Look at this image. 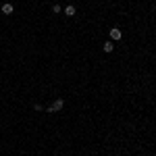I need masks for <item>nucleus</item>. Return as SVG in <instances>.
<instances>
[{"mask_svg":"<svg viewBox=\"0 0 156 156\" xmlns=\"http://www.w3.org/2000/svg\"><path fill=\"white\" fill-rule=\"evenodd\" d=\"M102 48H104V52H112V50H115V44H112V42H104Z\"/></svg>","mask_w":156,"mask_h":156,"instance_id":"4","label":"nucleus"},{"mask_svg":"<svg viewBox=\"0 0 156 156\" xmlns=\"http://www.w3.org/2000/svg\"><path fill=\"white\" fill-rule=\"evenodd\" d=\"M62 106H65V100L58 98V100H54L52 106H48V112H58V110H62Z\"/></svg>","mask_w":156,"mask_h":156,"instance_id":"1","label":"nucleus"},{"mask_svg":"<svg viewBox=\"0 0 156 156\" xmlns=\"http://www.w3.org/2000/svg\"><path fill=\"white\" fill-rule=\"evenodd\" d=\"M75 6H71V4H69V6H67V9H65V15H67V17H73V15H75Z\"/></svg>","mask_w":156,"mask_h":156,"instance_id":"5","label":"nucleus"},{"mask_svg":"<svg viewBox=\"0 0 156 156\" xmlns=\"http://www.w3.org/2000/svg\"><path fill=\"white\" fill-rule=\"evenodd\" d=\"M121 37H123V31H121L119 27H112V29H110V40H117V42H119Z\"/></svg>","mask_w":156,"mask_h":156,"instance_id":"2","label":"nucleus"},{"mask_svg":"<svg viewBox=\"0 0 156 156\" xmlns=\"http://www.w3.org/2000/svg\"><path fill=\"white\" fill-rule=\"evenodd\" d=\"M12 11H15V6H12L11 2H6V4L2 6V15H12Z\"/></svg>","mask_w":156,"mask_h":156,"instance_id":"3","label":"nucleus"}]
</instances>
